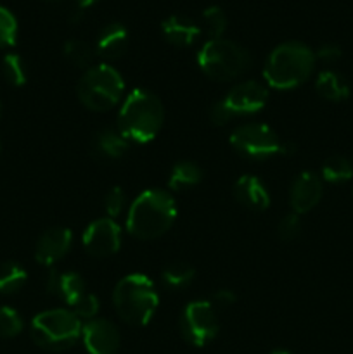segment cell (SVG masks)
<instances>
[{
	"label": "cell",
	"mask_w": 353,
	"mask_h": 354,
	"mask_svg": "<svg viewBox=\"0 0 353 354\" xmlns=\"http://www.w3.org/2000/svg\"><path fill=\"white\" fill-rule=\"evenodd\" d=\"M176 218L175 199L159 189L144 190L132 203L127 214V230L132 237L152 241L172 228Z\"/></svg>",
	"instance_id": "obj_1"
},
{
	"label": "cell",
	"mask_w": 353,
	"mask_h": 354,
	"mask_svg": "<svg viewBox=\"0 0 353 354\" xmlns=\"http://www.w3.org/2000/svg\"><path fill=\"white\" fill-rule=\"evenodd\" d=\"M165 121V109L158 97L144 88H137L125 99L118 116V131L134 144L151 142Z\"/></svg>",
	"instance_id": "obj_2"
},
{
	"label": "cell",
	"mask_w": 353,
	"mask_h": 354,
	"mask_svg": "<svg viewBox=\"0 0 353 354\" xmlns=\"http://www.w3.org/2000/svg\"><path fill=\"white\" fill-rule=\"evenodd\" d=\"M315 54L301 41H284L277 45L265 61L263 78L277 90H291L303 85L314 73Z\"/></svg>",
	"instance_id": "obj_3"
},
{
	"label": "cell",
	"mask_w": 353,
	"mask_h": 354,
	"mask_svg": "<svg viewBox=\"0 0 353 354\" xmlns=\"http://www.w3.org/2000/svg\"><path fill=\"white\" fill-rule=\"evenodd\" d=\"M159 297L152 280L142 273H130L116 283L113 304L118 317L132 327H144L154 317Z\"/></svg>",
	"instance_id": "obj_4"
},
{
	"label": "cell",
	"mask_w": 353,
	"mask_h": 354,
	"mask_svg": "<svg viewBox=\"0 0 353 354\" xmlns=\"http://www.w3.org/2000/svg\"><path fill=\"white\" fill-rule=\"evenodd\" d=\"M82 320L71 310H47L31 322V337L47 351H66L82 337Z\"/></svg>",
	"instance_id": "obj_5"
},
{
	"label": "cell",
	"mask_w": 353,
	"mask_h": 354,
	"mask_svg": "<svg viewBox=\"0 0 353 354\" xmlns=\"http://www.w3.org/2000/svg\"><path fill=\"white\" fill-rule=\"evenodd\" d=\"M251 64L248 50L225 38L208 40L197 52V66L215 82L235 80Z\"/></svg>",
	"instance_id": "obj_6"
},
{
	"label": "cell",
	"mask_w": 353,
	"mask_h": 354,
	"mask_svg": "<svg viewBox=\"0 0 353 354\" xmlns=\"http://www.w3.org/2000/svg\"><path fill=\"white\" fill-rule=\"evenodd\" d=\"M123 90V76L109 64H97L89 68L76 86L80 102L87 109L97 113L113 109L120 102Z\"/></svg>",
	"instance_id": "obj_7"
},
{
	"label": "cell",
	"mask_w": 353,
	"mask_h": 354,
	"mask_svg": "<svg viewBox=\"0 0 353 354\" xmlns=\"http://www.w3.org/2000/svg\"><path fill=\"white\" fill-rule=\"evenodd\" d=\"M269 102V88L258 82H242L232 86L227 95L211 106L210 118L221 127L237 116H249L263 111Z\"/></svg>",
	"instance_id": "obj_8"
},
{
	"label": "cell",
	"mask_w": 353,
	"mask_h": 354,
	"mask_svg": "<svg viewBox=\"0 0 353 354\" xmlns=\"http://www.w3.org/2000/svg\"><path fill=\"white\" fill-rule=\"evenodd\" d=\"M230 145L242 158L262 161V159L284 156L286 142L277 137L275 131L263 123H246L230 133Z\"/></svg>",
	"instance_id": "obj_9"
},
{
	"label": "cell",
	"mask_w": 353,
	"mask_h": 354,
	"mask_svg": "<svg viewBox=\"0 0 353 354\" xmlns=\"http://www.w3.org/2000/svg\"><path fill=\"white\" fill-rule=\"evenodd\" d=\"M180 334L196 348L210 344L218 334V320L215 306L208 301H194L183 308L180 315Z\"/></svg>",
	"instance_id": "obj_10"
},
{
	"label": "cell",
	"mask_w": 353,
	"mask_h": 354,
	"mask_svg": "<svg viewBox=\"0 0 353 354\" xmlns=\"http://www.w3.org/2000/svg\"><path fill=\"white\" fill-rule=\"evenodd\" d=\"M83 248L92 258H109L121 248V228L113 218H100L83 232Z\"/></svg>",
	"instance_id": "obj_11"
},
{
	"label": "cell",
	"mask_w": 353,
	"mask_h": 354,
	"mask_svg": "<svg viewBox=\"0 0 353 354\" xmlns=\"http://www.w3.org/2000/svg\"><path fill=\"white\" fill-rule=\"evenodd\" d=\"M82 339L89 354H116L121 342L118 328L102 318H93L83 325Z\"/></svg>",
	"instance_id": "obj_12"
},
{
	"label": "cell",
	"mask_w": 353,
	"mask_h": 354,
	"mask_svg": "<svg viewBox=\"0 0 353 354\" xmlns=\"http://www.w3.org/2000/svg\"><path fill=\"white\" fill-rule=\"evenodd\" d=\"M322 180L317 173L303 171L296 176L293 187H291L289 203L293 207V213L305 214L314 209L322 199Z\"/></svg>",
	"instance_id": "obj_13"
},
{
	"label": "cell",
	"mask_w": 353,
	"mask_h": 354,
	"mask_svg": "<svg viewBox=\"0 0 353 354\" xmlns=\"http://www.w3.org/2000/svg\"><path fill=\"white\" fill-rule=\"evenodd\" d=\"M73 245V234L69 228H51L37 242L35 259L44 266H52L64 258Z\"/></svg>",
	"instance_id": "obj_14"
},
{
	"label": "cell",
	"mask_w": 353,
	"mask_h": 354,
	"mask_svg": "<svg viewBox=\"0 0 353 354\" xmlns=\"http://www.w3.org/2000/svg\"><path fill=\"white\" fill-rule=\"evenodd\" d=\"M48 294H54L59 299L64 301L69 306H75L83 296H85V282L82 277L75 272H57L51 270L45 280Z\"/></svg>",
	"instance_id": "obj_15"
},
{
	"label": "cell",
	"mask_w": 353,
	"mask_h": 354,
	"mask_svg": "<svg viewBox=\"0 0 353 354\" xmlns=\"http://www.w3.org/2000/svg\"><path fill=\"white\" fill-rule=\"evenodd\" d=\"M234 197L246 209L265 211L270 206L269 190L265 183L255 175H244L235 182Z\"/></svg>",
	"instance_id": "obj_16"
},
{
	"label": "cell",
	"mask_w": 353,
	"mask_h": 354,
	"mask_svg": "<svg viewBox=\"0 0 353 354\" xmlns=\"http://www.w3.org/2000/svg\"><path fill=\"white\" fill-rule=\"evenodd\" d=\"M161 31L168 44L179 48H187L194 45L201 35V28L190 17L180 16V14L166 17L161 23Z\"/></svg>",
	"instance_id": "obj_17"
},
{
	"label": "cell",
	"mask_w": 353,
	"mask_h": 354,
	"mask_svg": "<svg viewBox=\"0 0 353 354\" xmlns=\"http://www.w3.org/2000/svg\"><path fill=\"white\" fill-rule=\"evenodd\" d=\"M128 48V31L121 23H109L100 30L96 41V52L99 57L113 61L121 57Z\"/></svg>",
	"instance_id": "obj_18"
},
{
	"label": "cell",
	"mask_w": 353,
	"mask_h": 354,
	"mask_svg": "<svg viewBox=\"0 0 353 354\" xmlns=\"http://www.w3.org/2000/svg\"><path fill=\"white\" fill-rule=\"evenodd\" d=\"M128 149H130V142L118 130H102L93 138V152L102 159L114 161V159L123 158Z\"/></svg>",
	"instance_id": "obj_19"
},
{
	"label": "cell",
	"mask_w": 353,
	"mask_h": 354,
	"mask_svg": "<svg viewBox=\"0 0 353 354\" xmlns=\"http://www.w3.org/2000/svg\"><path fill=\"white\" fill-rule=\"evenodd\" d=\"M315 90L318 95L331 102H341L350 97V85L339 73L322 71L315 80Z\"/></svg>",
	"instance_id": "obj_20"
},
{
	"label": "cell",
	"mask_w": 353,
	"mask_h": 354,
	"mask_svg": "<svg viewBox=\"0 0 353 354\" xmlns=\"http://www.w3.org/2000/svg\"><path fill=\"white\" fill-rule=\"evenodd\" d=\"M203 180V169L190 161H180L172 168L168 176V187L173 192H182L196 187Z\"/></svg>",
	"instance_id": "obj_21"
},
{
	"label": "cell",
	"mask_w": 353,
	"mask_h": 354,
	"mask_svg": "<svg viewBox=\"0 0 353 354\" xmlns=\"http://www.w3.org/2000/svg\"><path fill=\"white\" fill-rule=\"evenodd\" d=\"M26 283V270L14 261L0 263V294H16Z\"/></svg>",
	"instance_id": "obj_22"
},
{
	"label": "cell",
	"mask_w": 353,
	"mask_h": 354,
	"mask_svg": "<svg viewBox=\"0 0 353 354\" xmlns=\"http://www.w3.org/2000/svg\"><path fill=\"white\" fill-rule=\"evenodd\" d=\"M194 268L190 265L183 261H173L163 270L161 280L168 289L172 290H180L185 289L189 283H192L194 280Z\"/></svg>",
	"instance_id": "obj_23"
},
{
	"label": "cell",
	"mask_w": 353,
	"mask_h": 354,
	"mask_svg": "<svg viewBox=\"0 0 353 354\" xmlns=\"http://www.w3.org/2000/svg\"><path fill=\"white\" fill-rule=\"evenodd\" d=\"M62 52H64V57L73 66L82 69L92 68V62L97 55L96 47H92V45L83 40H68L64 44Z\"/></svg>",
	"instance_id": "obj_24"
},
{
	"label": "cell",
	"mask_w": 353,
	"mask_h": 354,
	"mask_svg": "<svg viewBox=\"0 0 353 354\" xmlns=\"http://www.w3.org/2000/svg\"><path fill=\"white\" fill-rule=\"evenodd\" d=\"M322 178L329 183H345L353 178V165L343 156H331L322 165Z\"/></svg>",
	"instance_id": "obj_25"
},
{
	"label": "cell",
	"mask_w": 353,
	"mask_h": 354,
	"mask_svg": "<svg viewBox=\"0 0 353 354\" xmlns=\"http://www.w3.org/2000/svg\"><path fill=\"white\" fill-rule=\"evenodd\" d=\"M203 21L208 35H210V40L221 38V35L227 30V16H225V12L218 6H211L208 9H204Z\"/></svg>",
	"instance_id": "obj_26"
},
{
	"label": "cell",
	"mask_w": 353,
	"mask_h": 354,
	"mask_svg": "<svg viewBox=\"0 0 353 354\" xmlns=\"http://www.w3.org/2000/svg\"><path fill=\"white\" fill-rule=\"evenodd\" d=\"M2 68L3 76H6V80L10 85L23 86L26 83V68H24L21 55L7 54L2 61Z\"/></svg>",
	"instance_id": "obj_27"
},
{
	"label": "cell",
	"mask_w": 353,
	"mask_h": 354,
	"mask_svg": "<svg viewBox=\"0 0 353 354\" xmlns=\"http://www.w3.org/2000/svg\"><path fill=\"white\" fill-rule=\"evenodd\" d=\"M23 330V320L19 313L9 306H0V337L12 339Z\"/></svg>",
	"instance_id": "obj_28"
},
{
	"label": "cell",
	"mask_w": 353,
	"mask_h": 354,
	"mask_svg": "<svg viewBox=\"0 0 353 354\" xmlns=\"http://www.w3.org/2000/svg\"><path fill=\"white\" fill-rule=\"evenodd\" d=\"M17 38V21L9 9L0 6V48L12 47Z\"/></svg>",
	"instance_id": "obj_29"
},
{
	"label": "cell",
	"mask_w": 353,
	"mask_h": 354,
	"mask_svg": "<svg viewBox=\"0 0 353 354\" xmlns=\"http://www.w3.org/2000/svg\"><path fill=\"white\" fill-rule=\"evenodd\" d=\"M99 299H97L96 296H92V294H85V296L82 297V299L78 301V303L73 306V313L76 315V317L80 318V320H93V318L97 317V313H99Z\"/></svg>",
	"instance_id": "obj_30"
},
{
	"label": "cell",
	"mask_w": 353,
	"mask_h": 354,
	"mask_svg": "<svg viewBox=\"0 0 353 354\" xmlns=\"http://www.w3.org/2000/svg\"><path fill=\"white\" fill-rule=\"evenodd\" d=\"M277 232H279V237L282 239V241H287V242L294 241V239H296L301 232L300 214H296V213L286 214V216L279 221Z\"/></svg>",
	"instance_id": "obj_31"
},
{
	"label": "cell",
	"mask_w": 353,
	"mask_h": 354,
	"mask_svg": "<svg viewBox=\"0 0 353 354\" xmlns=\"http://www.w3.org/2000/svg\"><path fill=\"white\" fill-rule=\"evenodd\" d=\"M125 207V194L120 187H113L104 197V209L111 218H116Z\"/></svg>",
	"instance_id": "obj_32"
},
{
	"label": "cell",
	"mask_w": 353,
	"mask_h": 354,
	"mask_svg": "<svg viewBox=\"0 0 353 354\" xmlns=\"http://www.w3.org/2000/svg\"><path fill=\"white\" fill-rule=\"evenodd\" d=\"M341 48L336 44H324L318 47L317 54H315V59H320L325 64H332V62L339 61L341 59Z\"/></svg>",
	"instance_id": "obj_33"
},
{
	"label": "cell",
	"mask_w": 353,
	"mask_h": 354,
	"mask_svg": "<svg viewBox=\"0 0 353 354\" xmlns=\"http://www.w3.org/2000/svg\"><path fill=\"white\" fill-rule=\"evenodd\" d=\"M235 303V294L228 289H220L213 294V306H230Z\"/></svg>",
	"instance_id": "obj_34"
},
{
	"label": "cell",
	"mask_w": 353,
	"mask_h": 354,
	"mask_svg": "<svg viewBox=\"0 0 353 354\" xmlns=\"http://www.w3.org/2000/svg\"><path fill=\"white\" fill-rule=\"evenodd\" d=\"M96 2H97V0H75V3H76V7H78V9H87V7L93 6Z\"/></svg>",
	"instance_id": "obj_35"
},
{
	"label": "cell",
	"mask_w": 353,
	"mask_h": 354,
	"mask_svg": "<svg viewBox=\"0 0 353 354\" xmlns=\"http://www.w3.org/2000/svg\"><path fill=\"white\" fill-rule=\"evenodd\" d=\"M270 354H291V353H287V351H282V349H279V351H272Z\"/></svg>",
	"instance_id": "obj_36"
},
{
	"label": "cell",
	"mask_w": 353,
	"mask_h": 354,
	"mask_svg": "<svg viewBox=\"0 0 353 354\" xmlns=\"http://www.w3.org/2000/svg\"><path fill=\"white\" fill-rule=\"evenodd\" d=\"M0 114H2V104H0Z\"/></svg>",
	"instance_id": "obj_37"
},
{
	"label": "cell",
	"mask_w": 353,
	"mask_h": 354,
	"mask_svg": "<svg viewBox=\"0 0 353 354\" xmlns=\"http://www.w3.org/2000/svg\"><path fill=\"white\" fill-rule=\"evenodd\" d=\"M0 151H2V145H0Z\"/></svg>",
	"instance_id": "obj_38"
}]
</instances>
